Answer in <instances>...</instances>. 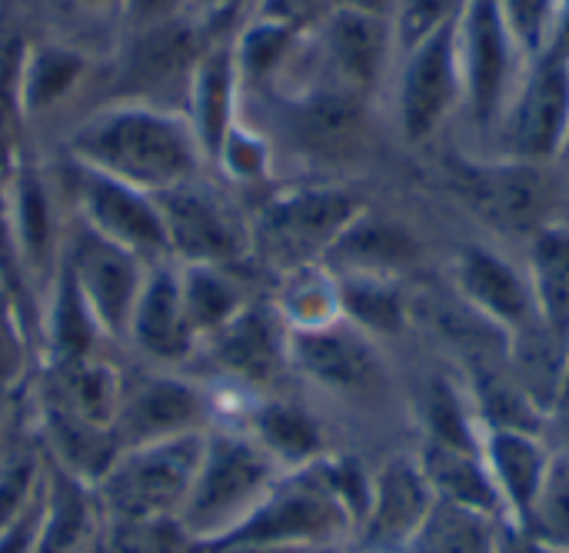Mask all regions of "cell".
Segmentation results:
<instances>
[{"label":"cell","mask_w":569,"mask_h":553,"mask_svg":"<svg viewBox=\"0 0 569 553\" xmlns=\"http://www.w3.org/2000/svg\"><path fill=\"white\" fill-rule=\"evenodd\" d=\"M67 160L153 197L210 170L187 113L133 100L83 117L67 140Z\"/></svg>","instance_id":"cell-1"},{"label":"cell","mask_w":569,"mask_h":553,"mask_svg":"<svg viewBox=\"0 0 569 553\" xmlns=\"http://www.w3.org/2000/svg\"><path fill=\"white\" fill-rule=\"evenodd\" d=\"M273 457L247 434L207 431V447L193 487L177 514L180 531L193 547L230 534L267 494Z\"/></svg>","instance_id":"cell-2"},{"label":"cell","mask_w":569,"mask_h":553,"mask_svg":"<svg viewBox=\"0 0 569 553\" xmlns=\"http://www.w3.org/2000/svg\"><path fill=\"white\" fill-rule=\"evenodd\" d=\"M203 447L207 431L120 451L97 481L103 507L130 524H153L170 514L177 517L200 471Z\"/></svg>","instance_id":"cell-3"},{"label":"cell","mask_w":569,"mask_h":553,"mask_svg":"<svg viewBox=\"0 0 569 553\" xmlns=\"http://www.w3.org/2000/svg\"><path fill=\"white\" fill-rule=\"evenodd\" d=\"M210 40H213V27L193 17L190 10L130 30V40L113 73L117 100L153 103L187 113V90Z\"/></svg>","instance_id":"cell-4"},{"label":"cell","mask_w":569,"mask_h":553,"mask_svg":"<svg viewBox=\"0 0 569 553\" xmlns=\"http://www.w3.org/2000/svg\"><path fill=\"white\" fill-rule=\"evenodd\" d=\"M170 260L240 267L250 257V220L207 174L157 194Z\"/></svg>","instance_id":"cell-5"},{"label":"cell","mask_w":569,"mask_h":553,"mask_svg":"<svg viewBox=\"0 0 569 553\" xmlns=\"http://www.w3.org/2000/svg\"><path fill=\"white\" fill-rule=\"evenodd\" d=\"M57 180L70 214L87 227H93L100 237L127 247L147 264L170 260L167 227L153 194H143L123 180H113L73 160H67Z\"/></svg>","instance_id":"cell-6"},{"label":"cell","mask_w":569,"mask_h":553,"mask_svg":"<svg viewBox=\"0 0 569 553\" xmlns=\"http://www.w3.org/2000/svg\"><path fill=\"white\" fill-rule=\"evenodd\" d=\"M60 260L70 270L73 284L80 287L87 307L93 310L103 337L113 347H123L150 264L130 254L127 247L100 237L93 227H87L73 214L67 220Z\"/></svg>","instance_id":"cell-7"},{"label":"cell","mask_w":569,"mask_h":553,"mask_svg":"<svg viewBox=\"0 0 569 553\" xmlns=\"http://www.w3.org/2000/svg\"><path fill=\"white\" fill-rule=\"evenodd\" d=\"M213 421V391L177 367H150L123 374V397L113 427L117 454L180 434L207 431Z\"/></svg>","instance_id":"cell-8"},{"label":"cell","mask_w":569,"mask_h":553,"mask_svg":"<svg viewBox=\"0 0 569 553\" xmlns=\"http://www.w3.org/2000/svg\"><path fill=\"white\" fill-rule=\"evenodd\" d=\"M7 204H10L13 244H17L30 304H33V327H37V307L47 297L60 270V250H63L70 207H63L67 200H63L57 174L50 177L30 157L13 160L7 174Z\"/></svg>","instance_id":"cell-9"},{"label":"cell","mask_w":569,"mask_h":553,"mask_svg":"<svg viewBox=\"0 0 569 553\" xmlns=\"http://www.w3.org/2000/svg\"><path fill=\"white\" fill-rule=\"evenodd\" d=\"M357 217V200L333 187H300L263 200L250 220V254L297 267L327 254L343 227Z\"/></svg>","instance_id":"cell-10"},{"label":"cell","mask_w":569,"mask_h":553,"mask_svg":"<svg viewBox=\"0 0 569 553\" xmlns=\"http://www.w3.org/2000/svg\"><path fill=\"white\" fill-rule=\"evenodd\" d=\"M123 347L150 367H183L197 357L200 340L183 310L177 260L150 264Z\"/></svg>","instance_id":"cell-11"},{"label":"cell","mask_w":569,"mask_h":553,"mask_svg":"<svg viewBox=\"0 0 569 553\" xmlns=\"http://www.w3.org/2000/svg\"><path fill=\"white\" fill-rule=\"evenodd\" d=\"M340 521H343V511L330 491H317V487L273 491L230 534H223L197 551L220 553L230 547H287L293 541L323 537Z\"/></svg>","instance_id":"cell-12"},{"label":"cell","mask_w":569,"mask_h":553,"mask_svg":"<svg viewBox=\"0 0 569 553\" xmlns=\"http://www.w3.org/2000/svg\"><path fill=\"white\" fill-rule=\"evenodd\" d=\"M197 357H207L223 381L257 387L287 364V334L277 310L250 297L223 327L200 340Z\"/></svg>","instance_id":"cell-13"},{"label":"cell","mask_w":569,"mask_h":553,"mask_svg":"<svg viewBox=\"0 0 569 553\" xmlns=\"http://www.w3.org/2000/svg\"><path fill=\"white\" fill-rule=\"evenodd\" d=\"M240 73H237V53L233 40L213 37L210 47L203 50L190 90H187V120L197 134V144L203 150L207 167L217 164L227 134L233 130L240 117Z\"/></svg>","instance_id":"cell-14"},{"label":"cell","mask_w":569,"mask_h":553,"mask_svg":"<svg viewBox=\"0 0 569 553\" xmlns=\"http://www.w3.org/2000/svg\"><path fill=\"white\" fill-rule=\"evenodd\" d=\"M123 397V371L107 354L67 361V364H43L40 401L67 411L70 417L113 434L117 414Z\"/></svg>","instance_id":"cell-15"},{"label":"cell","mask_w":569,"mask_h":553,"mask_svg":"<svg viewBox=\"0 0 569 553\" xmlns=\"http://www.w3.org/2000/svg\"><path fill=\"white\" fill-rule=\"evenodd\" d=\"M453 37H457V23L447 20L410 53L407 73H403V93H400L403 134L410 140H423L453 103V93H457V73H453L457 40Z\"/></svg>","instance_id":"cell-16"},{"label":"cell","mask_w":569,"mask_h":553,"mask_svg":"<svg viewBox=\"0 0 569 553\" xmlns=\"http://www.w3.org/2000/svg\"><path fill=\"white\" fill-rule=\"evenodd\" d=\"M473 210L500 230H530L550 204V187L533 167H463L457 177Z\"/></svg>","instance_id":"cell-17"},{"label":"cell","mask_w":569,"mask_h":553,"mask_svg":"<svg viewBox=\"0 0 569 553\" xmlns=\"http://www.w3.org/2000/svg\"><path fill=\"white\" fill-rule=\"evenodd\" d=\"M287 364L303 371L307 377L340 387V391H360L377 381V357L373 350L350 330L320 324V327H300L287 334Z\"/></svg>","instance_id":"cell-18"},{"label":"cell","mask_w":569,"mask_h":553,"mask_svg":"<svg viewBox=\"0 0 569 553\" xmlns=\"http://www.w3.org/2000/svg\"><path fill=\"white\" fill-rule=\"evenodd\" d=\"M43 340V364H67L93 354L113 350V344L103 337L93 310L87 307L80 287L73 284L70 270L60 260V270L47 290V297L37 307V327Z\"/></svg>","instance_id":"cell-19"},{"label":"cell","mask_w":569,"mask_h":553,"mask_svg":"<svg viewBox=\"0 0 569 553\" xmlns=\"http://www.w3.org/2000/svg\"><path fill=\"white\" fill-rule=\"evenodd\" d=\"M363 134V107L353 90L317 87L290 103V137L313 157H350Z\"/></svg>","instance_id":"cell-20"},{"label":"cell","mask_w":569,"mask_h":553,"mask_svg":"<svg viewBox=\"0 0 569 553\" xmlns=\"http://www.w3.org/2000/svg\"><path fill=\"white\" fill-rule=\"evenodd\" d=\"M97 527V507L90 484L43 461V491H40V527L33 553H87Z\"/></svg>","instance_id":"cell-21"},{"label":"cell","mask_w":569,"mask_h":553,"mask_svg":"<svg viewBox=\"0 0 569 553\" xmlns=\"http://www.w3.org/2000/svg\"><path fill=\"white\" fill-rule=\"evenodd\" d=\"M320 33L343 90L357 93L377 80L387 57V23L380 13L343 3L320 23Z\"/></svg>","instance_id":"cell-22"},{"label":"cell","mask_w":569,"mask_h":553,"mask_svg":"<svg viewBox=\"0 0 569 553\" xmlns=\"http://www.w3.org/2000/svg\"><path fill=\"white\" fill-rule=\"evenodd\" d=\"M569 124L567 53L557 47L537 67L517 117V147L527 157H553Z\"/></svg>","instance_id":"cell-23"},{"label":"cell","mask_w":569,"mask_h":553,"mask_svg":"<svg viewBox=\"0 0 569 553\" xmlns=\"http://www.w3.org/2000/svg\"><path fill=\"white\" fill-rule=\"evenodd\" d=\"M83 77H87V57L80 50L53 40L27 43L20 60V83H17L20 113L27 117L50 113L80 87Z\"/></svg>","instance_id":"cell-24"},{"label":"cell","mask_w":569,"mask_h":553,"mask_svg":"<svg viewBox=\"0 0 569 553\" xmlns=\"http://www.w3.org/2000/svg\"><path fill=\"white\" fill-rule=\"evenodd\" d=\"M467 67H470V97L477 113L487 120L500 100L507 77V20L500 0H470L467 3Z\"/></svg>","instance_id":"cell-25"},{"label":"cell","mask_w":569,"mask_h":553,"mask_svg":"<svg viewBox=\"0 0 569 553\" xmlns=\"http://www.w3.org/2000/svg\"><path fill=\"white\" fill-rule=\"evenodd\" d=\"M177 267H180L183 310L197 340L210 337L250 300L243 280L237 277V267H220V264H177Z\"/></svg>","instance_id":"cell-26"},{"label":"cell","mask_w":569,"mask_h":553,"mask_svg":"<svg viewBox=\"0 0 569 553\" xmlns=\"http://www.w3.org/2000/svg\"><path fill=\"white\" fill-rule=\"evenodd\" d=\"M427 511H430V504H427L423 477L407 464H393L383 474L377 501H373L370 537L373 541H400L423 524Z\"/></svg>","instance_id":"cell-27"},{"label":"cell","mask_w":569,"mask_h":553,"mask_svg":"<svg viewBox=\"0 0 569 553\" xmlns=\"http://www.w3.org/2000/svg\"><path fill=\"white\" fill-rule=\"evenodd\" d=\"M417 254V244L393 224L353 217L343 234L330 244L327 257L347 267H393L407 264Z\"/></svg>","instance_id":"cell-28"},{"label":"cell","mask_w":569,"mask_h":553,"mask_svg":"<svg viewBox=\"0 0 569 553\" xmlns=\"http://www.w3.org/2000/svg\"><path fill=\"white\" fill-rule=\"evenodd\" d=\"M253 441L273 461H290V464H300L320 451V431L310 421V414L280 401L263 404L253 414Z\"/></svg>","instance_id":"cell-29"},{"label":"cell","mask_w":569,"mask_h":553,"mask_svg":"<svg viewBox=\"0 0 569 553\" xmlns=\"http://www.w3.org/2000/svg\"><path fill=\"white\" fill-rule=\"evenodd\" d=\"M463 280H467L470 294L497 317L513 320V324L527 320V314H530L527 290H523L520 277L500 257H493L487 250H470L463 260Z\"/></svg>","instance_id":"cell-30"},{"label":"cell","mask_w":569,"mask_h":553,"mask_svg":"<svg viewBox=\"0 0 569 553\" xmlns=\"http://www.w3.org/2000/svg\"><path fill=\"white\" fill-rule=\"evenodd\" d=\"M297 30L273 23V20H260L253 17L240 37L233 40V53H237V73H240V87H257L267 77H273L293 53L297 43Z\"/></svg>","instance_id":"cell-31"},{"label":"cell","mask_w":569,"mask_h":553,"mask_svg":"<svg viewBox=\"0 0 569 553\" xmlns=\"http://www.w3.org/2000/svg\"><path fill=\"white\" fill-rule=\"evenodd\" d=\"M420 553H493L490 531L480 521V511L440 501L427 511L417 537Z\"/></svg>","instance_id":"cell-32"},{"label":"cell","mask_w":569,"mask_h":553,"mask_svg":"<svg viewBox=\"0 0 569 553\" xmlns=\"http://www.w3.org/2000/svg\"><path fill=\"white\" fill-rule=\"evenodd\" d=\"M427 471H430L433 484L447 494V501L470 507V511H493L497 507L493 484L460 447L437 444L427 454Z\"/></svg>","instance_id":"cell-33"},{"label":"cell","mask_w":569,"mask_h":553,"mask_svg":"<svg viewBox=\"0 0 569 553\" xmlns=\"http://www.w3.org/2000/svg\"><path fill=\"white\" fill-rule=\"evenodd\" d=\"M490 447H493V461H497L503 487L510 491L513 504L530 514V507L537 501V491L543 484V474H547L543 461H540V451L520 431H500L490 441Z\"/></svg>","instance_id":"cell-34"},{"label":"cell","mask_w":569,"mask_h":553,"mask_svg":"<svg viewBox=\"0 0 569 553\" xmlns=\"http://www.w3.org/2000/svg\"><path fill=\"white\" fill-rule=\"evenodd\" d=\"M537 280L543 310L557 330V337H569V234L547 230L537 240Z\"/></svg>","instance_id":"cell-35"},{"label":"cell","mask_w":569,"mask_h":553,"mask_svg":"<svg viewBox=\"0 0 569 553\" xmlns=\"http://www.w3.org/2000/svg\"><path fill=\"white\" fill-rule=\"evenodd\" d=\"M43 457L30 444H17L0 457V534L40 497Z\"/></svg>","instance_id":"cell-36"},{"label":"cell","mask_w":569,"mask_h":553,"mask_svg":"<svg viewBox=\"0 0 569 553\" xmlns=\"http://www.w3.org/2000/svg\"><path fill=\"white\" fill-rule=\"evenodd\" d=\"M30 371V327L13 297L0 290V394H10Z\"/></svg>","instance_id":"cell-37"},{"label":"cell","mask_w":569,"mask_h":553,"mask_svg":"<svg viewBox=\"0 0 569 553\" xmlns=\"http://www.w3.org/2000/svg\"><path fill=\"white\" fill-rule=\"evenodd\" d=\"M533 527L543 541L569 547V467L557 464L550 474H543V484L537 491V501L530 507Z\"/></svg>","instance_id":"cell-38"},{"label":"cell","mask_w":569,"mask_h":553,"mask_svg":"<svg viewBox=\"0 0 569 553\" xmlns=\"http://www.w3.org/2000/svg\"><path fill=\"white\" fill-rule=\"evenodd\" d=\"M267 140L263 137H257L250 127H243L240 120L233 124V130L227 134V140H223V150H220V157H217V170L223 174V177H233V180H257V177H263V170H267Z\"/></svg>","instance_id":"cell-39"},{"label":"cell","mask_w":569,"mask_h":553,"mask_svg":"<svg viewBox=\"0 0 569 553\" xmlns=\"http://www.w3.org/2000/svg\"><path fill=\"white\" fill-rule=\"evenodd\" d=\"M0 290L17 300V307L27 314L33 324V304L27 290V277L20 267V254L13 244V227H10V204H7V177H0Z\"/></svg>","instance_id":"cell-40"},{"label":"cell","mask_w":569,"mask_h":553,"mask_svg":"<svg viewBox=\"0 0 569 553\" xmlns=\"http://www.w3.org/2000/svg\"><path fill=\"white\" fill-rule=\"evenodd\" d=\"M343 307L360 324L377 330H393L400 324V304L393 294L373 287V284H347L343 287Z\"/></svg>","instance_id":"cell-41"},{"label":"cell","mask_w":569,"mask_h":553,"mask_svg":"<svg viewBox=\"0 0 569 553\" xmlns=\"http://www.w3.org/2000/svg\"><path fill=\"white\" fill-rule=\"evenodd\" d=\"M453 0H400V20L397 37L407 50L420 47L433 30H440L450 20Z\"/></svg>","instance_id":"cell-42"},{"label":"cell","mask_w":569,"mask_h":553,"mask_svg":"<svg viewBox=\"0 0 569 553\" xmlns=\"http://www.w3.org/2000/svg\"><path fill=\"white\" fill-rule=\"evenodd\" d=\"M347 0H260L257 3V17L260 20H273L283 23L297 33L320 27L330 13H337Z\"/></svg>","instance_id":"cell-43"},{"label":"cell","mask_w":569,"mask_h":553,"mask_svg":"<svg viewBox=\"0 0 569 553\" xmlns=\"http://www.w3.org/2000/svg\"><path fill=\"white\" fill-rule=\"evenodd\" d=\"M550 3L553 0H500L503 20H510L513 33L523 40L527 50L543 47L547 20H550Z\"/></svg>","instance_id":"cell-44"},{"label":"cell","mask_w":569,"mask_h":553,"mask_svg":"<svg viewBox=\"0 0 569 553\" xmlns=\"http://www.w3.org/2000/svg\"><path fill=\"white\" fill-rule=\"evenodd\" d=\"M483 401H487L490 414H493L500 424H510V427L523 424V427H530V414H527V407H523V397H520L517 391H510L507 384L487 381V384H483Z\"/></svg>","instance_id":"cell-45"},{"label":"cell","mask_w":569,"mask_h":553,"mask_svg":"<svg viewBox=\"0 0 569 553\" xmlns=\"http://www.w3.org/2000/svg\"><path fill=\"white\" fill-rule=\"evenodd\" d=\"M120 7L127 13L130 30H140V27L187 13V0H120Z\"/></svg>","instance_id":"cell-46"},{"label":"cell","mask_w":569,"mask_h":553,"mask_svg":"<svg viewBox=\"0 0 569 553\" xmlns=\"http://www.w3.org/2000/svg\"><path fill=\"white\" fill-rule=\"evenodd\" d=\"M237 3H240V0H187V10H190L193 17H200L203 23L213 27V20L227 17Z\"/></svg>","instance_id":"cell-47"},{"label":"cell","mask_w":569,"mask_h":553,"mask_svg":"<svg viewBox=\"0 0 569 553\" xmlns=\"http://www.w3.org/2000/svg\"><path fill=\"white\" fill-rule=\"evenodd\" d=\"M73 3H83V7H107V3H120V0H73Z\"/></svg>","instance_id":"cell-48"},{"label":"cell","mask_w":569,"mask_h":553,"mask_svg":"<svg viewBox=\"0 0 569 553\" xmlns=\"http://www.w3.org/2000/svg\"><path fill=\"white\" fill-rule=\"evenodd\" d=\"M560 50H563V53L569 50V17H567V23H563V47H560Z\"/></svg>","instance_id":"cell-49"},{"label":"cell","mask_w":569,"mask_h":553,"mask_svg":"<svg viewBox=\"0 0 569 553\" xmlns=\"http://www.w3.org/2000/svg\"><path fill=\"white\" fill-rule=\"evenodd\" d=\"M3 411H7V394H0V417H3Z\"/></svg>","instance_id":"cell-50"}]
</instances>
